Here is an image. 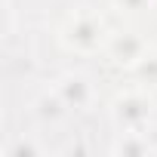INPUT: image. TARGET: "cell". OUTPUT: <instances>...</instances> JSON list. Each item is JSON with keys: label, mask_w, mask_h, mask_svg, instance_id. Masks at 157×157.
<instances>
[{"label": "cell", "mask_w": 157, "mask_h": 157, "mask_svg": "<svg viewBox=\"0 0 157 157\" xmlns=\"http://www.w3.org/2000/svg\"><path fill=\"white\" fill-rule=\"evenodd\" d=\"M65 40H68L71 46H77V49H93V46H99V40H102V22L93 19V16H77V19L68 25Z\"/></svg>", "instance_id": "obj_1"}, {"label": "cell", "mask_w": 157, "mask_h": 157, "mask_svg": "<svg viewBox=\"0 0 157 157\" xmlns=\"http://www.w3.org/2000/svg\"><path fill=\"white\" fill-rule=\"evenodd\" d=\"M56 93L62 96V102H65L68 108H86V105H90V83L83 80L80 74H68V77H62Z\"/></svg>", "instance_id": "obj_2"}, {"label": "cell", "mask_w": 157, "mask_h": 157, "mask_svg": "<svg viewBox=\"0 0 157 157\" xmlns=\"http://www.w3.org/2000/svg\"><path fill=\"white\" fill-rule=\"evenodd\" d=\"M148 102L142 99V96H123V99H117V105H114V117H117V123H123V126H139L142 120H148Z\"/></svg>", "instance_id": "obj_3"}, {"label": "cell", "mask_w": 157, "mask_h": 157, "mask_svg": "<svg viewBox=\"0 0 157 157\" xmlns=\"http://www.w3.org/2000/svg\"><path fill=\"white\" fill-rule=\"evenodd\" d=\"M111 56H114V62H139V59H145V43L139 37H132V34L114 37Z\"/></svg>", "instance_id": "obj_4"}, {"label": "cell", "mask_w": 157, "mask_h": 157, "mask_svg": "<svg viewBox=\"0 0 157 157\" xmlns=\"http://www.w3.org/2000/svg\"><path fill=\"white\" fill-rule=\"evenodd\" d=\"M68 105L62 102V96L56 93V96H43L40 102H37V114L40 117H49V120H56V117H62V111H65Z\"/></svg>", "instance_id": "obj_5"}, {"label": "cell", "mask_w": 157, "mask_h": 157, "mask_svg": "<svg viewBox=\"0 0 157 157\" xmlns=\"http://www.w3.org/2000/svg\"><path fill=\"white\" fill-rule=\"evenodd\" d=\"M139 71H142V77H145L148 83H157V56L139 59Z\"/></svg>", "instance_id": "obj_6"}, {"label": "cell", "mask_w": 157, "mask_h": 157, "mask_svg": "<svg viewBox=\"0 0 157 157\" xmlns=\"http://www.w3.org/2000/svg\"><path fill=\"white\" fill-rule=\"evenodd\" d=\"M117 151H148V145L145 142H120Z\"/></svg>", "instance_id": "obj_7"}, {"label": "cell", "mask_w": 157, "mask_h": 157, "mask_svg": "<svg viewBox=\"0 0 157 157\" xmlns=\"http://www.w3.org/2000/svg\"><path fill=\"white\" fill-rule=\"evenodd\" d=\"M117 3H120L123 10H142V6H145V0H117Z\"/></svg>", "instance_id": "obj_8"}]
</instances>
